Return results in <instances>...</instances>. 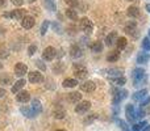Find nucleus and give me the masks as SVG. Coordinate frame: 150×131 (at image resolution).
Instances as JSON below:
<instances>
[{
    "label": "nucleus",
    "instance_id": "obj_52",
    "mask_svg": "<svg viewBox=\"0 0 150 131\" xmlns=\"http://www.w3.org/2000/svg\"><path fill=\"white\" fill-rule=\"evenodd\" d=\"M29 1H30V3H33V1H34V0H29Z\"/></svg>",
    "mask_w": 150,
    "mask_h": 131
},
{
    "label": "nucleus",
    "instance_id": "obj_9",
    "mask_svg": "<svg viewBox=\"0 0 150 131\" xmlns=\"http://www.w3.org/2000/svg\"><path fill=\"white\" fill-rule=\"evenodd\" d=\"M116 95H113V104L115 105H117L119 102H121L122 100H125V98L128 97V90L122 89V90H113Z\"/></svg>",
    "mask_w": 150,
    "mask_h": 131
},
{
    "label": "nucleus",
    "instance_id": "obj_31",
    "mask_svg": "<svg viewBox=\"0 0 150 131\" xmlns=\"http://www.w3.org/2000/svg\"><path fill=\"white\" fill-rule=\"evenodd\" d=\"M91 50H92V53H100L103 50V43L100 41H95L91 45Z\"/></svg>",
    "mask_w": 150,
    "mask_h": 131
},
{
    "label": "nucleus",
    "instance_id": "obj_47",
    "mask_svg": "<svg viewBox=\"0 0 150 131\" xmlns=\"http://www.w3.org/2000/svg\"><path fill=\"white\" fill-rule=\"evenodd\" d=\"M5 4V0H0V7H1V5H4Z\"/></svg>",
    "mask_w": 150,
    "mask_h": 131
},
{
    "label": "nucleus",
    "instance_id": "obj_29",
    "mask_svg": "<svg viewBox=\"0 0 150 131\" xmlns=\"http://www.w3.org/2000/svg\"><path fill=\"white\" fill-rule=\"evenodd\" d=\"M0 84H3V85L12 84V76H9L8 74H3L0 76Z\"/></svg>",
    "mask_w": 150,
    "mask_h": 131
},
{
    "label": "nucleus",
    "instance_id": "obj_36",
    "mask_svg": "<svg viewBox=\"0 0 150 131\" xmlns=\"http://www.w3.org/2000/svg\"><path fill=\"white\" fill-rule=\"evenodd\" d=\"M49 25H50V22L47 20L42 22V25H41V34H42V36H45V34H46L47 29H49Z\"/></svg>",
    "mask_w": 150,
    "mask_h": 131
},
{
    "label": "nucleus",
    "instance_id": "obj_32",
    "mask_svg": "<svg viewBox=\"0 0 150 131\" xmlns=\"http://www.w3.org/2000/svg\"><path fill=\"white\" fill-rule=\"evenodd\" d=\"M119 58H120L119 50H115V51H112L111 54L107 57V60H108V62H116V60H119Z\"/></svg>",
    "mask_w": 150,
    "mask_h": 131
},
{
    "label": "nucleus",
    "instance_id": "obj_40",
    "mask_svg": "<svg viewBox=\"0 0 150 131\" xmlns=\"http://www.w3.org/2000/svg\"><path fill=\"white\" fill-rule=\"evenodd\" d=\"M150 104V96L149 97H146V98H144L142 101H141V108H144V106H148Z\"/></svg>",
    "mask_w": 150,
    "mask_h": 131
},
{
    "label": "nucleus",
    "instance_id": "obj_49",
    "mask_svg": "<svg viewBox=\"0 0 150 131\" xmlns=\"http://www.w3.org/2000/svg\"><path fill=\"white\" fill-rule=\"evenodd\" d=\"M3 68V64H1V63H0V69H1Z\"/></svg>",
    "mask_w": 150,
    "mask_h": 131
},
{
    "label": "nucleus",
    "instance_id": "obj_7",
    "mask_svg": "<svg viewBox=\"0 0 150 131\" xmlns=\"http://www.w3.org/2000/svg\"><path fill=\"white\" fill-rule=\"evenodd\" d=\"M28 79L30 83H33V84H38V83H42L44 81V76H42L41 72L38 71H32L28 74Z\"/></svg>",
    "mask_w": 150,
    "mask_h": 131
},
{
    "label": "nucleus",
    "instance_id": "obj_14",
    "mask_svg": "<svg viewBox=\"0 0 150 131\" xmlns=\"http://www.w3.org/2000/svg\"><path fill=\"white\" fill-rule=\"evenodd\" d=\"M117 38H119V37H117L116 32H111V33L105 37V41L104 42H105L107 46H112V45H115L117 42Z\"/></svg>",
    "mask_w": 150,
    "mask_h": 131
},
{
    "label": "nucleus",
    "instance_id": "obj_15",
    "mask_svg": "<svg viewBox=\"0 0 150 131\" xmlns=\"http://www.w3.org/2000/svg\"><path fill=\"white\" fill-rule=\"evenodd\" d=\"M11 17L12 18H16V20H23L24 17L26 16V11L25 9H15L9 13Z\"/></svg>",
    "mask_w": 150,
    "mask_h": 131
},
{
    "label": "nucleus",
    "instance_id": "obj_35",
    "mask_svg": "<svg viewBox=\"0 0 150 131\" xmlns=\"http://www.w3.org/2000/svg\"><path fill=\"white\" fill-rule=\"evenodd\" d=\"M142 49L145 51H150V38H148V37L142 39Z\"/></svg>",
    "mask_w": 150,
    "mask_h": 131
},
{
    "label": "nucleus",
    "instance_id": "obj_11",
    "mask_svg": "<svg viewBox=\"0 0 150 131\" xmlns=\"http://www.w3.org/2000/svg\"><path fill=\"white\" fill-rule=\"evenodd\" d=\"M21 25H23L24 29H32L34 26V17L26 15L25 17L21 20Z\"/></svg>",
    "mask_w": 150,
    "mask_h": 131
},
{
    "label": "nucleus",
    "instance_id": "obj_46",
    "mask_svg": "<svg viewBox=\"0 0 150 131\" xmlns=\"http://www.w3.org/2000/svg\"><path fill=\"white\" fill-rule=\"evenodd\" d=\"M145 9L148 11V12H150V4H146V5H145Z\"/></svg>",
    "mask_w": 150,
    "mask_h": 131
},
{
    "label": "nucleus",
    "instance_id": "obj_27",
    "mask_svg": "<svg viewBox=\"0 0 150 131\" xmlns=\"http://www.w3.org/2000/svg\"><path fill=\"white\" fill-rule=\"evenodd\" d=\"M62 85L65 88H74L78 85V80L76 79H66V80H63Z\"/></svg>",
    "mask_w": 150,
    "mask_h": 131
},
{
    "label": "nucleus",
    "instance_id": "obj_20",
    "mask_svg": "<svg viewBox=\"0 0 150 131\" xmlns=\"http://www.w3.org/2000/svg\"><path fill=\"white\" fill-rule=\"evenodd\" d=\"M69 101L73 104H78L82 101V95H80L79 92H71L70 95H69Z\"/></svg>",
    "mask_w": 150,
    "mask_h": 131
},
{
    "label": "nucleus",
    "instance_id": "obj_53",
    "mask_svg": "<svg viewBox=\"0 0 150 131\" xmlns=\"http://www.w3.org/2000/svg\"><path fill=\"white\" fill-rule=\"evenodd\" d=\"M149 37H150V29H149Z\"/></svg>",
    "mask_w": 150,
    "mask_h": 131
},
{
    "label": "nucleus",
    "instance_id": "obj_3",
    "mask_svg": "<svg viewBox=\"0 0 150 131\" xmlns=\"http://www.w3.org/2000/svg\"><path fill=\"white\" fill-rule=\"evenodd\" d=\"M74 75H75V77H76V79L83 80V79H86V77H87L88 71H87V68H86L84 66L74 64Z\"/></svg>",
    "mask_w": 150,
    "mask_h": 131
},
{
    "label": "nucleus",
    "instance_id": "obj_38",
    "mask_svg": "<svg viewBox=\"0 0 150 131\" xmlns=\"http://www.w3.org/2000/svg\"><path fill=\"white\" fill-rule=\"evenodd\" d=\"M145 116H146V111L142 110V108L138 109V110H136V117H137V118H144Z\"/></svg>",
    "mask_w": 150,
    "mask_h": 131
},
{
    "label": "nucleus",
    "instance_id": "obj_43",
    "mask_svg": "<svg viewBox=\"0 0 150 131\" xmlns=\"http://www.w3.org/2000/svg\"><path fill=\"white\" fill-rule=\"evenodd\" d=\"M95 118H96V114H92V117H91V118H90V117H88V118L86 119V121H84V123H86V125H87V123H90V122H92Z\"/></svg>",
    "mask_w": 150,
    "mask_h": 131
},
{
    "label": "nucleus",
    "instance_id": "obj_24",
    "mask_svg": "<svg viewBox=\"0 0 150 131\" xmlns=\"http://www.w3.org/2000/svg\"><path fill=\"white\" fill-rule=\"evenodd\" d=\"M107 72H108V75L112 77H120V76H122V74H124V69L122 68H111Z\"/></svg>",
    "mask_w": 150,
    "mask_h": 131
},
{
    "label": "nucleus",
    "instance_id": "obj_10",
    "mask_svg": "<svg viewBox=\"0 0 150 131\" xmlns=\"http://www.w3.org/2000/svg\"><path fill=\"white\" fill-rule=\"evenodd\" d=\"M26 72H28V67H26L25 63H16V66H15L16 76L23 77L24 75H26Z\"/></svg>",
    "mask_w": 150,
    "mask_h": 131
},
{
    "label": "nucleus",
    "instance_id": "obj_6",
    "mask_svg": "<svg viewBox=\"0 0 150 131\" xmlns=\"http://www.w3.org/2000/svg\"><path fill=\"white\" fill-rule=\"evenodd\" d=\"M55 55H57V50L52 46H47L46 49L44 50V53H42V58H44V60H47V62H50V60L54 59Z\"/></svg>",
    "mask_w": 150,
    "mask_h": 131
},
{
    "label": "nucleus",
    "instance_id": "obj_51",
    "mask_svg": "<svg viewBox=\"0 0 150 131\" xmlns=\"http://www.w3.org/2000/svg\"><path fill=\"white\" fill-rule=\"evenodd\" d=\"M55 131H66V130H55Z\"/></svg>",
    "mask_w": 150,
    "mask_h": 131
},
{
    "label": "nucleus",
    "instance_id": "obj_23",
    "mask_svg": "<svg viewBox=\"0 0 150 131\" xmlns=\"http://www.w3.org/2000/svg\"><path fill=\"white\" fill-rule=\"evenodd\" d=\"M150 59V55L148 53H140L137 57V63H140V64H145V63H148Z\"/></svg>",
    "mask_w": 150,
    "mask_h": 131
},
{
    "label": "nucleus",
    "instance_id": "obj_48",
    "mask_svg": "<svg viewBox=\"0 0 150 131\" xmlns=\"http://www.w3.org/2000/svg\"><path fill=\"white\" fill-rule=\"evenodd\" d=\"M142 131H150V126H146V127H145V129H144Z\"/></svg>",
    "mask_w": 150,
    "mask_h": 131
},
{
    "label": "nucleus",
    "instance_id": "obj_2",
    "mask_svg": "<svg viewBox=\"0 0 150 131\" xmlns=\"http://www.w3.org/2000/svg\"><path fill=\"white\" fill-rule=\"evenodd\" d=\"M79 26H80V29H82L86 34H91V33H92V30H93L92 21H91L90 18H87V17H83L82 20L79 21Z\"/></svg>",
    "mask_w": 150,
    "mask_h": 131
},
{
    "label": "nucleus",
    "instance_id": "obj_33",
    "mask_svg": "<svg viewBox=\"0 0 150 131\" xmlns=\"http://www.w3.org/2000/svg\"><path fill=\"white\" fill-rule=\"evenodd\" d=\"M146 126H148V123H146L145 121H142V122H138V123L133 125V126H132V130H133V131H142Z\"/></svg>",
    "mask_w": 150,
    "mask_h": 131
},
{
    "label": "nucleus",
    "instance_id": "obj_16",
    "mask_svg": "<svg viewBox=\"0 0 150 131\" xmlns=\"http://www.w3.org/2000/svg\"><path fill=\"white\" fill-rule=\"evenodd\" d=\"M146 95H148V89H140L136 93H133L132 98L134 101H142L144 98H146Z\"/></svg>",
    "mask_w": 150,
    "mask_h": 131
},
{
    "label": "nucleus",
    "instance_id": "obj_45",
    "mask_svg": "<svg viewBox=\"0 0 150 131\" xmlns=\"http://www.w3.org/2000/svg\"><path fill=\"white\" fill-rule=\"evenodd\" d=\"M5 95V89H3V88H0V97H3V96Z\"/></svg>",
    "mask_w": 150,
    "mask_h": 131
},
{
    "label": "nucleus",
    "instance_id": "obj_30",
    "mask_svg": "<svg viewBox=\"0 0 150 131\" xmlns=\"http://www.w3.org/2000/svg\"><path fill=\"white\" fill-rule=\"evenodd\" d=\"M20 110H21V113H23L25 117H28V118H33V117L36 116V114H34V111L32 110V108H25V106H23Z\"/></svg>",
    "mask_w": 150,
    "mask_h": 131
},
{
    "label": "nucleus",
    "instance_id": "obj_4",
    "mask_svg": "<svg viewBox=\"0 0 150 131\" xmlns=\"http://www.w3.org/2000/svg\"><path fill=\"white\" fill-rule=\"evenodd\" d=\"M125 33L129 34V36H133V38H137L138 33H137V22L136 21H129L125 25Z\"/></svg>",
    "mask_w": 150,
    "mask_h": 131
},
{
    "label": "nucleus",
    "instance_id": "obj_19",
    "mask_svg": "<svg viewBox=\"0 0 150 131\" xmlns=\"http://www.w3.org/2000/svg\"><path fill=\"white\" fill-rule=\"evenodd\" d=\"M24 85H25V80L20 79L18 81H16L15 84L12 85V89H11V90H12V93H18L24 88Z\"/></svg>",
    "mask_w": 150,
    "mask_h": 131
},
{
    "label": "nucleus",
    "instance_id": "obj_37",
    "mask_svg": "<svg viewBox=\"0 0 150 131\" xmlns=\"http://www.w3.org/2000/svg\"><path fill=\"white\" fill-rule=\"evenodd\" d=\"M65 3L71 8H75L79 5V1H78V0H65Z\"/></svg>",
    "mask_w": 150,
    "mask_h": 131
},
{
    "label": "nucleus",
    "instance_id": "obj_42",
    "mask_svg": "<svg viewBox=\"0 0 150 131\" xmlns=\"http://www.w3.org/2000/svg\"><path fill=\"white\" fill-rule=\"evenodd\" d=\"M12 3L16 5V7H20V5L24 4V0H12Z\"/></svg>",
    "mask_w": 150,
    "mask_h": 131
},
{
    "label": "nucleus",
    "instance_id": "obj_50",
    "mask_svg": "<svg viewBox=\"0 0 150 131\" xmlns=\"http://www.w3.org/2000/svg\"><path fill=\"white\" fill-rule=\"evenodd\" d=\"M127 1H136V0H127Z\"/></svg>",
    "mask_w": 150,
    "mask_h": 131
},
{
    "label": "nucleus",
    "instance_id": "obj_39",
    "mask_svg": "<svg viewBox=\"0 0 150 131\" xmlns=\"http://www.w3.org/2000/svg\"><path fill=\"white\" fill-rule=\"evenodd\" d=\"M36 50H37V46H36V45H30V46H29V49H28V54L32 57V55L36 53Z\"/></svg>",
    "mask_w": 150,
    "mask_h": 131
},
{
    "label": "nucleus",
    "instance_id": "obj_5",
    "mask_svg": "<svg viewBox=\"0 0 150 131\" xmlns=\"http://www.w3.org/2000/svg\"><path fill=\"white\" fill-rule=\"evenodd\" d=\"M91 109V102L90 101H80L78 105L75 106V113L78 114H86Z\"/></svg>",
    "mask_w": 150,
    "mask_h": 131
},
{
    "label": "nucleus",
    "instance_id": "obj_25",
    "mask_svg": "<svg viewBox=\"0 0 150 131\" xmlns=\"http://www.w3.org/2000/svg\"><path fill=\"white\" fill-rule=\"evenodd\" d=\"M111 83L117 87H122V85L127 83V79L124 76H120V77H111Z\"/></svg>",
    "mask_w": 150,
    "mask_h": 131
},
{
    "label": "nucleus",
    "instance_id": "obj_1",
    "mask_svg": "<svg viewBox=\"0 0 150 131\" xmlns=\"http://www.w3.org/2000/svg\"><path fill=\"white\" fill-rule=\"evenodd\" d=\"M132 80H133V85H134V87H140L146 80L145 71H144L142 68H136L132 74Z\"/></svg>",
    "mask_w": 150,
    "mask_h": 131
},
{
    "label": "nucleus",
    "instance_id": "obj_26",
    "mask_svg": "<svg viewBox=\"0 0 150 131\" xmlns=\"http://www.w3.org/2000/svg\"><path fill=\"white\" fill-rule=\"evenodd\" d=\"M128 45V41L125 37H120V38H117V42H116V46H117V50H124L125 47H127Z\"/></svg>",
    "mask_w": 150,
    "mask_h": 131
},
{
    "label": "nucleus",
    "instance_id": "obj_41",
    "mask_svg": "<svg viewBox=\"0 0 150 131\" xmlns=\"http://www.w3.org/2000/svg\"><path fill=\"white\" fill-rule=\"evenodd\" d=\"M36 66H38L40 68L42 69V71H45V69H46V67H45V64L41 62V60H37V62H36Z\"/></svg>",
    "mask_w": 150,
    "mask_h": 131
},
{
    "label": "nucleus",
    "instance_id": "obj_21",
    "mask_svg": "<svg viewBox=\"0 0 150 131\" xmlns=\"http://www.w3.org/2000/svg\"><path fill=\"white\" fill-rule=\"evenodd\" d=\"M70 55L73 58H80L82 57V49L78 45H73L70 49Z\"/></svg>",
    "mask_w": 150,
    "mask_h": 131
},
{
    "label": "nucleus",
    "instance_id": "obj_44",
    "mask_svg": "<svg viewBox=\"0 0 150 131\" xmlns=\"http://www.w3.org/2000/svg\"><path fill=\"white\" fill-rule=\"evenodd\" d=\"M7 57H8L7 50H0V58H7Z\"/></svg>",
    "mask_w": 150,
    "mask_h": 131
},
{
    "label": "nucleus",
    "instance_id": "obj_34",
    "mask_svg": "<svg viewBox=\"0 0 150 131\" xmlns=\"http://www.w3.org/2000/svg\"><path fill=\"white\" fill-rule=\"evenodd\" d=\"M66 16H67L70 20H78V12L74 11L73 8H69V9L66 11Z\"/></svg>",
    "mask_w": 150,
    "mask_h": 131
},
{
    "label": "nucleus",
    "instance_id": "obj_22",
    "mask_svg": "<svg viewBox=\"0 0 150 131\" xmlns=\"http://www.w3.org/2000/svg\"><path fill=\"white\" fill-rule=\"evenodd\" d=\"M30 108H32V110L34 111V114H36V116L42 111V105H41V102H40L38 100H33V101H32V106H30Z\"/></svg>",
    "mask_w": 150,
    "mask_h": 131
},
{
    "label": "nucleus",
    "instance_id": "obj_8",
    "mask_svg": "<svg viewBox=\"0 0 150 131\" xmlns=\"http://www.w3.org/2000/svg\"><path fill=\"white\" fill-rule=\"evenodd\" d=\"M125 116H127V119L129 122H133L137 118V117H136V109L132 104H128V105L125 106Z\"/></svg>",
    "mask_w": 150,
    "mask_h": 131
},
{
    "label": "nucleus",
    "instance_id": "obj_17",
    "mask_svg": "<svg viewBox=\"0 0 150 131\" xmlns=\"http://www.w3.org/2000/svg\"><path fill=\"white\" fill-rule=\"evenodd\" d=\"M53 116L57 119H62V118H65V116H66V110L62 106H55L54 111H53Z\"/></svg>",
    "mask_w": 150,
    "mask_h": 131
},
{
    "label": "nucleus",
    "instance_id": "obj_12",
    "mask_svg": "<svg viewBox=\"0 0 150 131\" xmlns=\"http://www.w3.org/2000/svg\"><path fill=\"white\" fill-rule=\"evenodd\" d=\"M95 88H96V85H95V83L93 81H84V83H82L80 84V89L83 90V92H87V93H91V92H93L95 90Z\"/></svg>",
    "mask_w": 150,
    "mask_h": 131
},
{
    "label": "nucleus",
    "instance_id": "obj_18",
    "mask_svg": "<svg viewBox=\"0 0 150 131\" xmlns=\"http://www.w3.org/2000/svg\"><path fill=\"white\" fill-rule=\"evenodd\" d=\"M127 15L129 16V17H132V18H136V17L140 16V9H138V7H136V5H132V7L128 8Z\"/></svg>",
    "mask_w": 150,
    "mask_h": 131
},
{
    "label": "nucleus",
    "instance_id": "obj_13",
    "mask_svg": "<svg viewBox=\"0 0 150 131\" xmlns=\"http://www.w3.org/2000/svg\"><path fill=\"white\" fill-rule=\"evenodd\" d=\"M16 100L18 102H26V101L30 100V93L28 90H20V92L16 95Z\"/></svg>",
    "mask_w": 150,
    "mask_h": 131
},
{
    "label": "nucleus",
    "instance_id": "obj_28",
    "mask_svg": "<svg viewBox=\"0 0 150 131\" xmlns=\"http://www.w3.org/2000/svg\"><path fill=\"white\" fill-rule=\"evenodd\" d=\"M44 5L52 12L57 11V5H55V0H44Z\"/></svg>",
    "mask_w": 150,
    "mask_h": 131
}]
</instances>
